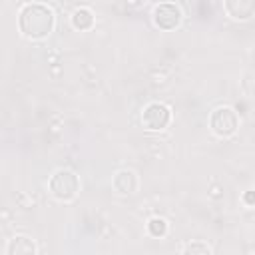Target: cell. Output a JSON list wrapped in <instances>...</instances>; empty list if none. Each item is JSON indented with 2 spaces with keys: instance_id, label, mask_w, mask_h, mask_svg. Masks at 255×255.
<instances>
[{
  "instance_id": "cell-1",
  "label": "cell",
  "mask_w": 255,
  "mask_h": 255,
  "mask_svg": "<svg viewBox=\"0 0 255 255\" xmlns=\"http://www.w3.org/2000/svg\"><path fill=\"white\" fill-rule=\"evenodd\" d=\"M18 28L20 32L30 40H42L48 38L54 30V12L46 4L32 2L24 4L18 16Z\"/></svg>"
},
{
  "instance_id": "cell-2",
  "label": "cell",
  "mask_w": 255,
  "mask_h": 255,
  "mask_svg": "<svg viewBox=\"0 0 255 255\" xmlns=\"http://www.w3.org/2000/svg\"><path fill=\"white\" fill-rule=\"evenodd\" d=\"M80 191V179L70 169H58L50 177V193L60 201H70Z\"/></svg>"
},
{
  "instance_id": "cell-3",
  "label": "cell",
  "mask_w": 255,
  "mask_h": 255,
  "mask_svg": "<svg viewBox=\"0 0 255 255\" xmlns=\"http://www.w3.org/2000/svg\"><path fill=\"white\" fill-rule=\"evenodd\" d=\"M209 128L215 135L219 137H229L237 131L239 128V116L233 108L229 106H221V108H215L209 116Z\"/></svg>"
},
{
  "instance_id": "cell-4",
  "label": "cell",
  "mask_w": 255,
  "mask_h": 255,
  "mask_svg": "<svg viewBox=\"0 0 255 255\" xmlns=\"http://www.w3.org/2000/svg\"><path fill=\"white\" fill-rule=\"evenodd\" d=\"M169 122H171V110L165 104L153 102V104H147L141 112V124H143V128H147L151 131L165 129L169 126Z\"/></svg>"
},
{
  "instance_id": "cell-5",
  "label": "cell",
  "mask_w": 255,
  "mask_h": 255,
  "mask_svg": "<svg viewBox=\"0 0 255 255\" xmlns=\"http://www.w3.org/2000/svg\"><path fill=\"white\" fill-rule=\"evenodd\" d=\"M181 8L173 2H161L153 8V24L161 30H173L181 22Z\"/></svg>"
},
{
  "instance_id": "cell-6",
  "label": "cell",
  "mask_w": 255,
  "mask_h": 255,
  "mask_svg": "<svg viewBox=\"0 0 255 255\" xmlns=\"http://www.w3.org/2000/svg\"><path fill=\"white\" fill-rule=\"evenodd\" d=\"M223 8L233 20H249L255 16V0H227Z\"/></svg>"
},
{
  "instance_id": "cell-7",
  "label": "cell",
  "mask_w": 255,
  "mask_h": 255,
  "mask_svg": "<svg viewBox=\"0 0 255 255\" xmlns=\"http://www.w3.org/2000/svg\"><path fill=\"white\" fill-rule=\"evenodd\" d=\"M114 189L118 193H124V195H129L137 189V175L131 171V169H120L116 175H114Z\"/></svg>"
},
{
  "instance_id": "cell-8",
  "label": "cell",
  "mask_w": 255,
  "mask_h": 255,
  "mask_svg": "<svg viewBox=\"0 0 255 255\" xmlns=\"http://www.w3.org/2000/svg\"><path fill=\"white\" fill-rule=\"evenodd\" d=\"M6 255H36V243L26 235H16L8 241Z\"/></svg>"
},
{
  "instance_id": "cell-9",
  "label": "cell",
  "mask_w": 255,
  "mask_h": 255,
  "mask_svg": "<svg viewBox=\"0 0 255 255\" xmlns=\"http://www.w3.org/2000/svg\"><path fill=\"white\" fill-rule=\"evenodd\" d=\"M92 24H94V14H92V10H88V8H78V10L72 14V26H74L76 30H88V28H92Z\"/></svg>"
},
{
  "instance_id": "cell-10",
  "label": "cell",
  "mask_w": 255,
  "mask_h": 255,
  "mask_svg": "<svg viewBox=\"0 0 255 255\" xmlns=\"http://www.w3.org/2000/svg\"><path fill=\"white\" fill-rule=\"evenodd\" d=\"M181 255H211V247L205 241H191L185 245Z\"/></svg>"
},
{
  "instance_id": "cell-11",
  "label": "cell",
  "mask_w": 255,
  "mask_h": 255,
  "mask_svg": "<svg viewBox=\"0 0 255 255\" xmlns=\"http://www.w3.org/2000/svg\"><path fill=\"white\" fill-rule=\"evenodd\" d=\"M147 231L153 235V237H163L167 233V223L165 219L161 217H151L149 223H147Z\"/></svg>"
},
{
  "instance_id": "cell-12",
  "label": "cell",
  "mask_w": 255,
  "mask_h": 255,
  "mask_svg": "<svg viewBox=\"0 0 255 255\" xmlns=\"http://www.w3.org/2000/svg\"><path fill=\"white\" fill-rule=\"evenodd\" d=\"M243 201H245L247 205L255 207V191H245V193H243Z\"/></svg>"
}]
</instances>
